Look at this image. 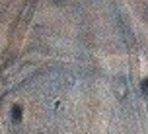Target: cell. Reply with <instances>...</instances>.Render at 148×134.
Segmentation results:
<instances>
[{
	"mask_svg": "<svg viewBox=\"0 0 148 134\" xmlns=\"http://www.w3.org/2000/svg\"><path fill=\"white\" fill-rule=\"evenodd\" d=\"M146 88H148V86H146Z\"/></svg>",
	"mask_w": 148,
	"mask_h": 134,
	"instance_id": "obj_1",
	"label": "cell"
}]
</instances>
